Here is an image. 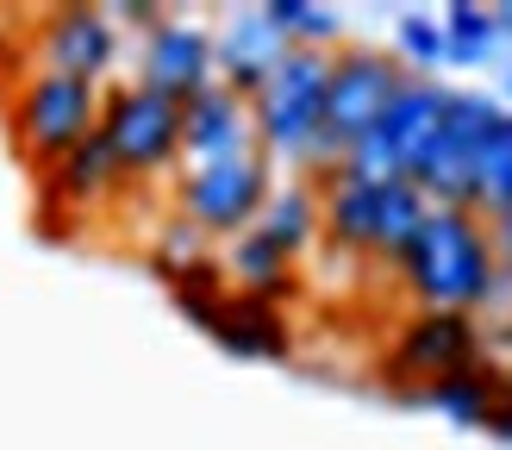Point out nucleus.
Masks as SVG:
<instances>
[{"label":"nucleus","instance_id":"21","mask_svg":"<svg viewBox=\"0 0 512 450\" xmlns=\"http://www.w3.org/2000/svg\"><path fill=\"white\" fill-rule=\"evenodd\" d=\"M444 38H450V63H481L500 38V19L494 7H469V0H456L444 13Z\"/></svg>","mask_w":512,"mask_h":450},{"label":"nucleus","instance_id":"16","mask_svg":"<svg viewBox=\"0 0 512 450\" xmlns=\"http://www.w3.org/2000/svg\"><path fill=\"white\" fill-rule=\"evenodd\" d=\"M232 282L238 294H256V300H281L294 288V275H288V250H281L275 238L263 232H244L232 244Z\"/></svg>","mask_w":512,"mask_h":450},{"label":"nucleus","instance_id":"12","mask_svg":"<svg viewBox=\"0 0 512 450\" xmlns=\"http://www.w3.org/2000/svg\"><path fill=\"white\" fill-rule=\"evenodd\" d=\"M213 50H219V75H225V88L244 94V100H256V94H263V82H269V69L288 57L294 44L275 32V19H269L263 7H250V13H238L232 25H225V38H219Z\"/></svg>","mask_w":512,"mask_h":450},{"label":"nucleus","instance_id":"4","mask_svg":"<svg viewBox=\"0 0 512 450\" xmlns=\"http://www.w3.org/2000/svg\"><path fill=\"white\" fill-rule=\"evenodd\" d=\"M500 100L494 94H475V88H450L444 100V125H438V138H431V150L413 163V182L431 207H469L475 200V150L488 144V132L500 125ZM475 213V207H469Z\"/></svg>","mask_w":512,"mask_h":450},{"label":"nucleus","instance_id":"20","mask_svg":"<svg viewBox=\"0 0 512 450\" xmlns=\"http://www.w3.org/2000/svg\"><path fill=\"white\" fill-rule=\"evenodd\" d=\"M256 232H263V238H275V244L294 257V250H300L306 238L319 232V207H313V194H306V188H281V194H269L263 225H256Z\"/></svg>","mask_w":512,"mask_h":450},{"label":"nucleus","instance_id":"8","mask_svg":"<svg viewBox=\"0 0 512 450\" xmlns=\"http://www.w3.org/2000/svg\"><path fill=\"white\" fill-rule=\"evenodd\" d=\"M182 207H188V225H200V232H244V225L269 207L263 157L244 150V157L194 163L188 182H182Z\"/></svg>","mask_w":512,"mask_h":450},{"label":"nucleus","instance_id":"13","mask_svg":"<svg viewBox=\"0 0 512 450\" xmlns=\"http://www.w3.org/2000/svg\"><path fill=\"white\" fill-rule=\"evenodd\" d=\"M250 132H256V119H250V100H244V94H232L225 82H213L207 94H194V100H188L182 150H188L194 163L244 157V150H250Z\"/></svg>","mask_w":512,"mask_h":450},{"label":"nucleus","instance_id":"14","mask_svg":"<svg viewBox=\"0 0 512 450\" xmlns=\"http://www.w3.org/2000/svg\"><path fill=\"white\" fill-rule=\"evenodd\" d=\"M444 100H450V88H438L431 75H406L400 94H394V107L381 113V138L400 150L406 175H413V163L431 150V138H438V125H444Z\"/></svg>","mask_w":512,"mask_h":450},{"label":"nucleus","instance_id":"5","mask_svg":"<svg viewBox=\"0 0 512 450\" xmlns=\"http://www.w3.org/2000/svg\"><path fill=\"white\" fill-rule=\"evenodd\" d=\"M100 113H107V100H100L94 82L82 75H32L13 107V132H19V150L25 157H38L57 169L69 150H82L94 132H100Z\"/></svg>","mask_w":512,"mask_h":450},{"label":"nucleus","instance_id":"25","mask_svg":"<svg viewBox=\"0 0 512 450\" xmlns=\"http://www.w3.org/2000/svg\"><path fill=\"white\" fill-rule=\"evenodd\" d=\"M157 13L163 7H150V0H125V7H113V19H132V25H144V32H157V25H163Z\"/></svg>","mask_w":512,"mask_h":450},{"label":"nucleus","instance_id":"15","mask_svg":"<svg viewBox=\"0 0 512 450\" xmlns=\"http://www.w3.org/2000/svg\"><path fill=\"white\" fill-rule=\"evenodd\" d=\"M213 338L232 357H288V319H281L275 300H256V294H225Z\"/></svg>","mask_w":512,"mask_h":450},{"label":"nucleus","instance_id":"17","mask_svg":"<svg viewBox=\"0 0 512 450\" xmlns=\"http://www.w3.org/2000/svg\"><path fill=\"white\" fill-rule=\"evenodd\" d=\"M475 213H506L512 207V113H500V125L488 132V144L475 150Z\"/></svg>","mask_w":512,"mask_h":450},{"label":"nucleus","instance_id":"22","mask_svg":"<svg viewBox=\"0 0 512 450\" xmlns=\"http://www.w3.org/2000/svg\"><path fill=\"white\" fill-rule=\"evenodd\" d=\"M263 13L275 19V32L288 38V44H300V50H319V44L338 38V13L313 7V0H269Z\"/></svg>","mask_w":512,"mask_h":450},{"label":"nucleus","instance_id":"11","mask_svg":"<svg viewBox=\"0 0 512 450\" xmlns=\"http://www.w3.org/2000/svg\"><path fill=\"white\" fill-rule=\"evenodd\" d=\"M113 63V19L100 7H57L44 25V69L50 75H82L100 82Z\"/></svg>","mask_w":512,"mask_h":450},{"label":"nucleus","instance_id":"18","mask_svg":"<svg viewBox=\"0 0 512 450\" xmlns=\"http://www.w3.org/2000/svg\"><path fill=\"white\" fill-rule=\"evenodd\" d=\"M119 175H125V169H119V157L107 150V138L94 132L82 150H69V157L50 169V182H57V194H63V200H94V194H107Z\"/></svg>","mask_w":512,"mask_h":450},{"label":"nucleus","instance_id":"24","mask_svg":"<svg viewBox=\"0 0 512 450\" xmlns=\"http://www.w3.org/2000/svg\"><path fill=\"white\" fill-rule=\"evenodd\" d=\"M488 238H494V257H500V269H512V207L488 219Z\"/></svg>","mask_w":512,"mask_h":450},{"label":"nucleus","instance_id":"10","mask_svg":"<svg viewBox=\"0 0 512 450\" xmlns=\"http://www.w3.org/2000/svg\"><path fill=\"white\" fill-rule=\"evenodd\" d=\"M213 69H219V50L200 25H175L163 19L144 44V88H157L169 100H194L213 88Z\"/></svg>","mask_w":512,"mask_h":450},{"label":"nucleus","instance_id":"2","mask_svg":"<svg viewBox=\"0 0 512 450\" xmlns=\"http://www.w3.org/2000/svg\"><path fill=\"white\" fill-rule=\"evenodd\" d=\"M425 219H431V200H425L413 182L369 188V182H350V175H338V182H331V194H325V232H331V244L363 250V257L400 263L406 244L419 238Z\"/></svg>","mask_w":512,"mask_h":450},{"label":"nucleus","instance_id":"9","mask_svg":"<svg viewBox=\"0 0 512 450\" xmlns=\"http://www.w3.org/2000/svg\"><path fill=\"white\" fill-rule=\"evenodd\" d=\"M475 350H481V332L469 313H413L406 332L388 357V375L394 382H444V375H463L475 369Z\"/></svg>","mask_w":512,"mask_h":450},{"label":"nucleus","instance_id":"23","mask_svg":"<svg viewBox=\"0 0 512 450\" xmlns=\"http://www.w3.org/2000/svg\"><path fill=\"white\" fill-rule=\"evenodd\" d=\"M400 50H406V57H413L419 69H438V63H450V38H444V19L406 13V19H400Z\"/></svg>","mask_w":512,"mask_h":450},{"label":"nucleus","instance_id":"19","mask_svg":"<svg viewBox=\"0 0 512 450\" xmlns=\"http://www.w3.org/2000/svg\"><path fill=\"white\" fill-rule=\"evenodd\" d=\"M425 400H431V407H444L450 419H463V425H488V419H494V375L475 363V369H463V375L431 382Z\"/></svg>","mask_w":512,"mask_h":450},{"label":"nucleus","instance_id":"26","mask_svg":"<svg viewBox=\"0 0 512 450\" xmlns=\"http://www.w3.org/2000/svg\"><path fill=\"white\" fill-rule=\"evenodd\" d=\"M506 94H512V69H506Z\"/></svg>","mask_w":512,"mask_h":450},{"label":"nucleus","instance_id":"6","mask_svg":"<svg viewBox=\"0 0 512 450\" xmlns=\"http://www.w3.org/2000/svg\"><path fill=\"white\" fill-rule=\"evenodd\" d=\"M406 75L394 69V57L381 50H338L331 57V88H325V132H319V157L313 163H344V150L356 138H369L381 113L394 107Z\"/></svg>","mask_w":512,"mask_h":450},{"label":"nucleus","instance_id":"1","mask_svg":"<svg viewBox=\"0 0 512 450\" xmlns=\"http://www.w3.org/2000/svg\"><path fill=\"white\" fill-rule=\"evenodd\" d=\"M400 282L425 313H469L494 294L500 282V257L494 238L469 207H431L419 225V238L400 257Z\"/></svg>","mask_w":512,"mask_h":450},{"label":"nucleus","instance_id":"7","mask_svg":"<svg viewBox=\"0 0 512 450\" xmlns=\"http://www.w3.org/2000/svg\"><path fill=\"white\" fill-rule=\"evenodd\" d=\"M182 125H188V100H169L157 88H119L107 94V113H100V138L119 157L125 175H157L175 150H182Z\"/></svg>","mask_w":512,"mask_h":450},{"label":"nucleus","instance_id":"3","mask_svg":"<svg viewBox=\"0 0 512 450\" xmlns=\"http://www.w3.org/2000/svg\"><path fill=\"white\" fill-rule=\"evenodd\" d=\"M325 88H331V57L325 50H288L263 94L250 100V119H256V138L281 157H319V132H325Z\"/></svg>","mask_w":512,"mask_h":450}]
</instances>
